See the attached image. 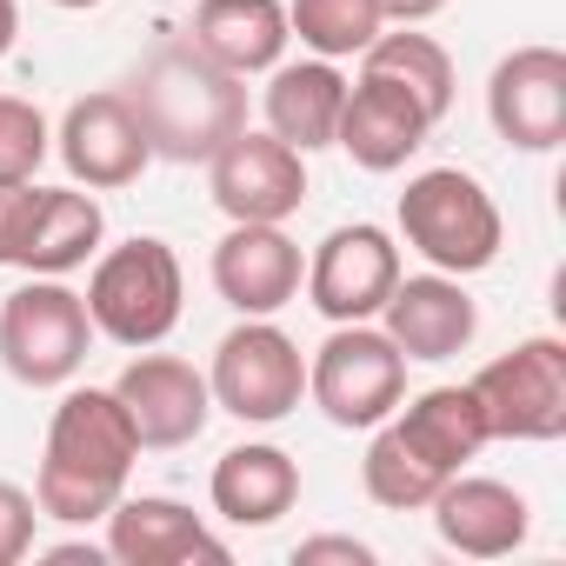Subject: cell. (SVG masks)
<instances>
[{"instance_id": "6da1fadb", "label": "cell", "mask_w": 566, "mask_h": 566, "mask_svg": "<svg viewBox=\"0 0 566 566\" xmlns=\"http://www.w3.org/2000/svg\"><path fill=\"white\" fill-rule=\"evenodd\" d=\"M134 460H140V433H134L127 407L114 400V387L61 394V407L48 420L41 473H34L41 520H61V526L107 520V506L127 493Z\"/></svg>"}, {"instance_id": "7a4b0ae2", "label": "cell", "mask_w": 566, "mask_h": 566, "mask_svg": "<svg viewBox=\"0 0 566 566\" xmlns=\"http://www.w3.org/2000/svg\"><path fill=\"white\" fill-rule=\"evenodd\" d=\"M120 94H127L140 134H147L154 160H180V167L200 160V167H207V160L247 127V87H240V74L213 67V61L193 54L187 41L154 48V54L134 67V81H127Z\"/></svg>"}, {"instance_id": "3957f363", "label": "cell", "mask_w": 566, "mask_h": 566, "mask_svg": "<svg viewBox=\"0 0 566 566\" xmlns=\"http://www.w3.org/2000/svg\"><path fill=\"white\" fill-rule=\"evenodd\" d=\"M87 321L94 334H107L114 347H160L180 327V301H187V280H180V253L154 233H134L120 247H107L87 273Z\"/></svg>"}, {"instance_id": "277c9868", "label": "cell", "mask_w": 566, "mask_h": 566, "mask_svg": "<svg viewBox=\"0 0 566 566\" xmlns=\"http://www.w3.org/2000/svg\"><path fill=\"white\" fill-rule=\"evenodd\" d=\"M400 233L433 273H453V280L486 273L500 260V247H506V220H500L493 193L460 167H427V174L407 180Z\"/></svg>"}, {"instance_id": "5b68a950", "label": "cell", "mask_w": 566, "mask_h": 566, "mask_svg": "<svg viewBox=\"0 0 566 566\" xmlns=\"http://www.w3.org/2000/svg\"><path fill=\"white\" fill-rule=\"evenodd\" d=\"M87 347H94V321L67 280L34 273L28 287L0 301V367L21 387H67L87 367Z\"/></svg>"}, {"instance_id": "8992f818", "label": "cell", "mask_w": 566, "mask_h": 566, "mask_svg": "<svg viewBox=\"0 0 566 566\" xmlns=\"http://www.w3.org/2000/svg\"><path fill=\"white\" fill-rule=\"evenodd\" d=\"M307 400L327 413V427L367 433L407 400V354L367 321L334 327L307 360Z\"/></svg>"}, {"instance_id": "52a82bcc", "label": "cell", "mask_w": 566, "mask_h": 566, "mask_svg": "<svg viewBox=\"0 0 566 566\" xmlns=\"http://www.w3.org/2000/svg\"><path fill=\"white\" fill-rule=\"evenodd\" d=\"M486 440H520V447H546L566 433V340L553 334H526L513 340L500 360H486L473 380Z\"/></svg>"}, {"instance_id": "ba28073f", "label": "cell", "mask_w": 566, "mask_h": 566, "mask_svg": "<svg viewBox=\"0 0 566 566\" xmlns=\"http://www.w3.org/2000/svg\"><path fill=\"white\" fill-rule=\"evenodd\" d=\"M207 394L220 413L247 420V427H273L307 400V354L280 334L273 321H240L207 367Z\"/></svg>"}, {"instance_id": "9c48e42d", "label": "cell", "mask_w": 566, "mask_h": 566, "mask_svg": "<svg viewBox=\"0 0 566 566\" xmlns=\"http://www.w3.org/2000/svg\"><path fill=\"white\" fill-rule=\"evenodd\" d=\"M213 207L227 220H260V227H287L307 200V154L287 147L280 134L240 127L213 160H207Z\"/></svg>"}, {"instance_id": "30bf717a", "label": "cell", "mask_w": 566, "mask_h": 566, "mask_svg": "<svg viewBox=\"0 0 566 566\" xmlns=\"http://www.w3.org/2000/svg\"><path fill=\"white\" fill-rule=\"evenodd\" d=\"M400 280V247L387 227L374 220H354V227H334L314 260H307V301L334 321V327H354V321H374Z\"/></svg>"}, {"instance_id": "8fae6325", "label": "cell", "mask_w": 566, "mask_h": 566, "mask_svg": "<svg viewBox=\"0 0 566 566\" xmlns=\"http://www.w3.org/2000/svg\"><path fill=\"white\" fill-rule=\"evenodd\" d=\"M486 120L520 154H553L566 140V54L559 48H513L486 74Z\"/></svg>"}, {"instance_id": "7c38bea8", "label": "cell", "mask_w": 566, "mask_h": 566, "mask_svg": "<svg viewBox=\"0 0 566 566\" xmlns=\"http://www.w3.org/2000/svg\"><path fill=\"white\" fill-rule=\"evenodd\" d=\"M114 400L127 407L140 447L154 453H174V447H193L213 420V394H207V374L174 360V354H134L114 380Z\"/></svg>"}, {"instance_id": "4fadbf2b", "label": "cell", "mask_w": 566, "mask_h": 566, "mask_svg": "<svg viewBox=\"0 0 566 566\" xmlns=\"http://www.w3.org/2000/svg\"><path fill=\"white\" fill-rule=\"evenodd\" d=\"M67 174L87 187V193H114V187H134L154 160L134 107L120 87H101V94H81L67 114H61V134H54Z\"/></svg>"}, {"instance_id": "5bb4252c", "label": "cell", "mask_w": 566, "mask_h": 566, "mask_svg": "<svg viewBox=\"0 0 566 566\" xmlns=\"http://www.w3.org/2000/svg\"><path fill=\"white\" fill-rule=\"evenodd\" d=\"M307 260L287 240V227H260V220H233L227 240L213 247V294L240 314V321H273L301 294Z\"/></svg>"}, {"instance_id": "9a60e30c", "label": "cell", "mask_w": 566, "mask_h": 566, "mask_svg": "<svg viewBox=\"0 0 566 566\" xmlns=\"http://www.w3.org/2000/svg\"><path fill=\"white\" fill-rule=\"evenodd\" d=\"M380 321H387L380 334H387L407 360H420V367H440V360L467 354L473 334H480V307H473V294H467V280L433 273V266L394 280Z\"/></svg>"}, {"instance_id": "2e32d148", "label": "cell", "mask_w": 566, "mask_h": 566, "mask_svg": "<svg viewBox=\"0 0 566 566\" xmlns=\"http://www.w3.org/2000/svg\"><path fill=\"white\" fill-rule=\"evenodd\" d=\"M427 506H433L440 546H453V553H467V559H506V553H520L526 533H533L526 493L506 486V480H486V473H453Z\"/></svg>"}, {"instance_id": "e0dca14e", "label": "cell", "mask_w": 566, "mask_h": 566, "mask_svg": "<svg viewBox=\"0 0 566 566\" xmlns=\"http://www.w3.org/2000/svg\"><path fill=\"white\" fill-rule=\"evenodd\" d=\"M107 559L120 566H187V559H227V539L167 493H120L107 506Z\"/></svg>"}, {"instance_id": "ac0fdd59", "label": "cell", "mask_w": 566, "mask_h": 566, "mask_svg": "<svg viewBox=\"0 0 566 566\" xmlns=\"http://www.w3.org/2000/svg\"><path fill=\"white\" fill-rule=\"evenodd\" d=\"M427 134H433V120H427L400 87L360 74V81L347 87V107H340L334 147H340L354 167H367V174H400V167L427 147Z\"/></svg>"}, {"instance_id": "d6986e66", "label": "cell", "mask_w": 566, "mask_h": 566, "mask_svg": "<svg viewBox=\"0 0 566 566\" xmlns=\"http://www.w3.org/2000/svg\"><path fill=\"white\" fill-rule=\"evenodd\" d=\"M213 513L227 526H273V520H287L301 506V460L287 447H273V440H247V447H227L213 460Z\"/></svg>"}, {"instance_id": "ffe728a7", "label": "cell", "mask_w": 566, "mask_h": 566, "mask_svg": "<svg viewBox=\"0 0 566 566\" xmlns=\"http://www.w3.org/2000/svg\"><path fill=\"white\" fill-rule=\"evenodd\" d=\"M193 54H207L213 67L227 74H266L280 67V54H287V8L280 0H200L187 34H180Z\"/></svg>"}, {"instance_id": "44dd1931", "label": "cell", "mask_w": 566, "mask_h": 566, "mask_svg": "<svg viewBox=\"0 0 566 566\" xmlns=\"http://www.w3.org/2000/svg\"><path fill=\"white\" fill-rule=\"evenodd\" d=\"M266 134H280L287 147L314 154V147H334V127H340V107H347V74L340 61H280L266 67Z\"/></svg>"}, {"instance_id": "7402d4cb", "label": "cell", "mask_w": 566, "mask_h": 566, "mask_svg": "<svg viewBox=\"0 0 566 566\" xmlns=\"http://www.w3.org/2000/svg\"><path fill=\"white\" fill-rule=\"evenodd\" d=\"M101 240H107V213H101L94 193H81V187H34V213H28L14 266L61 280L74 266H87L101 253Z\"/></svg>"}, {"instance_id": "603a6c76", "label": "cell", "mask_w": 566, "mask_h": 566, "mask_svg": "<svg viewBox=\"0 0 566 566\" xmlns=\"http://www.w3.org/2000/svg\"><path fill=\"white\" fill-rule=\"evenodd\" d=\"M360 74H374V81H387V87H400L433 127L453 114V54L433 41V34H413V28H400V34H380L367 54H360Z\"/></svg>"}, {"instance_id": "cb8c5ba5", "label": "cell", "mask_w": 566, "mask_h": 566, "mask_svg": "<svg viewBox=\"0 0 566 566\" xmlns=\"http://www.w3.org/2000/svg\"><path fill=\"white\" fill-rule=\"evenodd\" d=\"M400 433L447 473H460L480 447H486V420H480V400L473 387H427L420 400H400L394 407Z\"/></svg>"}, {"instance_id": "d4e9b609", "label": "cell", "mask_w": 566, "mask_h": 566, "mask_svg": "<svg viewBox=\"0 0 566 566\" xmlns=\"http://www.w3.org/2000/svg\"><path fill=\"white\" fill-rule=\"evenodd\" d=\"M374 440H367V460H360V486H367V500L374 506H387V513H420L453 473L447 467H433L407 433H400V420L387 413L380 427H367Z\"/></svg>"}, {"instance_id": "484cf974", "label": "cell", "mask_w": 566, "mask_h": 566, "mask_svg": "<svg viewBox=\"0 0 566 566\" xmlns=\"http://www.w3.org/2000/svg\"><path fill=\"white\" fill-rule=\"evenodd\" d=\"M287 34L321 61H354L387 34V21L374 0H287Z\"/></svg>"}, {"instance_id": "4316f807", "label": "cell", "mask_w": 566, "mask_h": 566, "mask_svg": "<svg viewBox=\"0 0 566 566\" xmlns=\"http://www.w3.org/2000/svg\"><path fill=\"white\" fill-rule=\"evenodd\" d=\"M48 154H54L48 114H41L34 101H21V94H0V187L34 180Z\"/></svg>"}, {"instance_id": "83f0119b", "label": "cell", "mask_w": 566, "mask_h": 566, "mask_svg": "<svg viewBox=\"0 0 566 566\" xmlns=\"http://www.w3.org/2000/svg\"><path fill=\"white\" fill-rule=\"evenodd\" d=\"M34 526H41V500L14 480H0V566H21L34 553Z\"/></svg>"}, {"instance_id": "f1b7e54d", "label": "cell", "mask_w": 566, "mask_h": 566, "mask_svg": "<svg viewBox=\"0 0 566 566\" xmlns=\"http://www.w3.org/2000/svg\"><path fill=\"white\" fill-rule=\"evenodd\" d=\"M28 213H34V180L0 187V266H14V253H21V233H28Z\"/></svg>"}, {"instance_id": "f546056e", "label": "cell", "mask_w": 566, "mask_h": 566, "mask_svg": "<svg viewBox=\"0 0 566 566\" xmlns=\"http://www.w3.org/2000/svg\"><path fill=\"white\" fill-rule=\"evenodd\" d=\"M321 559L374 566V546H367V539H354V533H321V539H301V546H294V566H321Z\"/></svg>"}, {"instance_id": "4dcf8cb0", "label": "cell", "mask_w": 566, "mask_h": 566, "mask_svg": "<svg viewBox=\"0 0 566 566\" xmlns=\"http://www.w3.org/2000/svg\"><path fill=\"white\" fill-rule=\"evenodd\" d=\"M374 8H380L387 28H420V21H433L447 8V0H374Z\"/></svg>"}, {"instance_id": "1f68e13d", "label": "cell", "mask_w": 566, "mask_h": 566, "mask_svg": "<svg viewBox=\"0 0 566 566\" xmlns=\"http://www.w3.org/2000/svg\"><path fill=\"white\" fill-rule=\"evenodd\" d=\"M41 559H54V566H81V559H87V566H101V559H107V546H94V539H74V546H48Z\"/></svg>"}, {"instance_id": "d6a6232c", "label": "cell", "mask_w": 566, "mask_h": 566, "mask_svg": "<svg viewBox=\"0 0 566 566\" xmlns=\"http://www.w3.org/2000/svg\"><path fill=\"white\" fill-rule=\"evenodd\" d=\"M14 41H21V8H14V0H0V61L14 54Z\"/></svg>"}, {"instance_id": "836d02e7", "label": "cell", "mask_w": 566, "mask_h": 566, "mask_svg": "<svg viewBox=\"0 0 566 566\" xmlns=\"http://www.w3.org/2000/svg\"><path fill=\"white\" fill-rule=\"evenodd\" d=\"M54 8H101V0H54Z\"/></svg>"}]
</instances>
